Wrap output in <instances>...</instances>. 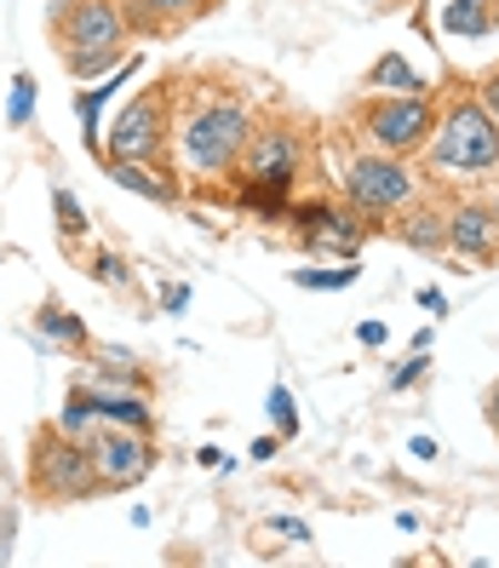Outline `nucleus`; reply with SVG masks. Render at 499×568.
<instances>
[{
	"mask_svg": "<svg viewBox=\"0 0 499 568\" xmlns=\"http://www.w3.org/2000/svg\"><path fill=\"white\" fill-rule=\"evenodd\" d=\"M92 465H98V488L104 494H126L155 471V443L150 430H126V425H98L92 430Z\"/></svg>",
	"mask_w": 499,
	"mask_h": 568,
	"instance_id": "nucleus-8",
	"label": "nucleus"
},
{
	"mask_svg": "<svg viewBox=\"0 0 499 568\" xmlns=\"http://www.w3.org/2000/svg\"><path fill=\"white\" fill-rule=\"evenodd\" d=\"M104 173H110L121 190L155 202V207H179V202H184V184H179L173 173H161L155 161H104Z\"/></svg>",
	"mask_w": 499,
	"mask_h": 568,
	"instance_id": "nucleus-13",
	"label": "nucleus"
},
{
	"mask_svg": "<svg viewBox=\"0 0 499 568\" xmlns=\"http://www.w3.org/2000/svg\"><path fill=\"white\" fill-rule=\"evenodd\" d=\"M361 242H368V224H356V213H327L322 219V230L310 236V247L322 253H345V258H356L361 253Z\"/></svg>",
	"mask_w": 499,
	"mask_h": 568,
	"instance_id": "nucleus-18",
	"label": "nucleus"
},
{
	"mask_svg": "<svg viewBox=\"0 0 499 568\" xmlns=\"http://www.w3.org/2000/svg\"><path fill=\"white\" fill-rule=\"evenodd\" d=\"M35 115V75H12V104H7V121L12 126H29Z\"/></svg>",
	"mask_w": 499,
	"mask_h": 568,
	"instance_id": "nucleus-22",
	"label": "nucleus"
},
{
	"mask_svg": "<svg viewBox=\"0 0 499 568\" xmlns=\"http://www.w3.org/2000/svg\"><path fill=\"white\" fill-rule=\"evenodd\" d=\"M361 87H368V92H396V98H425L430 92V81L414 70V63L403 58V52H379L374 63H368V75H361Z\"/></svg>",
	"mask_w": 499,
	"mask_h": 568,
	"instance_id": "nucleus-15",
	"label": "nucleus"
},
{
	"mask_svg": "<svg viewBox=\"0 0 499 568\" xmlns=\"http://www.w3.org/2000/svg\"><path fill=\"white\" fill-rule=\"evenodd\" d=\"M173 87L179 75H161L155 87H144L132 104H121V115L110 121L104 139V161H161L166 155V132H173Z\"/></svg>",
	"mask_w": 499,
	"mask_h": 568,
	"instance_id": "nucleus-5",
	"label": "nucleus"
},
{
	"mask_svg": "<svg viewBox=\"0 0 499 568\" xmlns=\"http://www.w3.org/2000/svg\"><path fill=\"white\" fill-rule=\"evenodd\" d=\"M356 333H361V345H385V327L379 322H361Z\"/></svg>",
	"mask_w": 499,
	"mask_h": 568,
	"instance_id": "nucleus-30",
	"label": "nucleus"
},
{
	"mask_svg": "<svg viewBox=\"0 0 499 568\" xmlns=\"http://www.w3.org/2000/svg\"><path fill=\"white\" fill-rule=\"evenodd\" d=\"M218 0H121V18L132 36H161V29H184L195 18H207Z\"/></svg>",
	"mask_w": 499,
	"mask_h": 568,
	"instance_id": "nucleus-12",
	"label": "nucleus"
},
{
	"mask_svg": "<svg viewBox=\"0 0 499 568\" xmlns=\"http://www.w3.org/2000/svg\"><path fill=\"white\" fill-rule=\"evenodd\" d=\"M35 333H41V339H52V345H63V351H92L86 322H81L70 305H58V298H41V311H35Z\"/></svg>",
	"mask_w": 499,
	"mask_h": 568,
	"instance_id": "nucleus-17",
	"label": "nucleus"
},
{
	"mask_svg": "<svg viewBox=\"0 0 499 568\" xmlns=\"http://www.w3.org/2000/svg\"><path fill=\"white\" fill-rule=\"evenodd\" d=\"M271 414H276V425H282V437H293V430H298V414H293L287 385H276V390H271Z\"/></svg>",
	"mask_w": 499,
	"mask_h": 568,
	"instance_id": "nucleus-24",
	"label": "nucleus"
},
{
	"mask_svg": "<svg viewBox=\"0 0 499 568\" xmlns=\"http://www.w3.org/2000/svg\"><path fill=\"white\" fill-rule=\"evenodd\" d=\"M350 282H356L350 264H339V271H293V287H327V293H339Z\"/></svg>",
	"mask_w": 499,
	"mask_h": 568,
	"instance_id": "nucleus-23",
	"label": "nucleus"
},
{
	"mask_svg": "<svg viewBox=\"0 0 499 568\" xmlns=\"http://www.w3.org/2000/svg\"><path fill=\"white\" fill-rule=\"evenodd\" d=\"M161 305H166V311H184V305H190V287L166 282V287H161Z\"/></svg>",
	"mask_w": 499,
	"mask_h": 568,
	"instance_id": "nucleus-27",
	"label": "nucleus"
},
{
	"mask_svg": "<svg viewBox=\"0 0 499 568\" xmlns=\"http://www.w3.org/2000/svg\"><path fill=\"white\" fill-rule=\"evenodd\" d=\"M29 483H35L52 506H81V499L104 494L98 488V465H92V443L70 437L58 425H41L29 443Z\"/></svg>",
	"mask_w": 499,
	"mask_h": 568,
	"instance_id": "nucleus-4",
	"label": "nucleus"
},
{
	"mask_svg": "<svg viewBox=\"0 0 499 568\" xmlns=\"http://www.w3.org/2000/svg\"><path fill=\"white\" fill-rule=\"evenodd\" d=\"M126 18L121 0H52V41L75 81H92L126 63Z\"/></svg>",
	"mask_w": 499,
	"mask_h": 568,
	"instance_id": "nucleus-1",
	"label": "nucleus"
},
{
	"mask_svg": "<svg viewBox=\"0 0 499 568\" xmlns=\"http://www.w3.org/2000/svg\"><path fill=\"white\" fill-rule=\"evenodd\" d=\"M419 305H425V311H437V316H442V311H448V298H442L437 287H425V293H419Z\"/></svg>",
	"mask_w": 499,
	"mask_h": 568,
	"instance_id": "nucleus-29",
	"label": "nucleus"
},
{
	"mask_svg": "<svg viewBox=\"0 0 499 568\" xmlns=\"http://www.w3.org/2000/svg\"><path fill=\"white\" fill-rule=\"evenodd\" d=\"M86 271H92V282H104V287H132V264L121 253H110V247L86 253Z\"/></svg>",
	"mask_w": 499,
	"mask_h": 568,
	"instance_id": "nucleus-21",
	"label": "nucleus"
},
{
	"mask_svg": "<svg viewBox=\"0 0 499 568\" xmlns=\"http://www.w3.org/2000/svg\"><path fill=\"white\" fill-rule=\"evenodd\" d=\"M414 459H437V443H430V437H414Z\"/></svg>",
	"mask_w": 499,
	"mask_h": 568,
	"instance_id": "nucleus-32",
	"label": "nucleus"
},
{
	"mask_svg": "<svg viewBox=\"0 0 499 568\" xmlns=\"http://www.w3.org/2000/svg\"><path fill=\"white\" fill-rule=\"evenodd\" d=\"M396 242L414 247V253H448V213L408 202V213L396 219Z\"/></svg>",
	"mask_w": 499,
	"mask_h": 568,
	"instance_id": "nucleus-16",
	"label": "nucleus"
},
{
	"mask_svg": "<svg viewBox=\"0 0 499 568\" xmlns=\"http://www.w3.org/2000/svg\"><path fill=\"white\" fill-rule=\"evenodd\" d=\"M488 425H493V437H499V385L488 390Z\"/></svg>",
	"mask_w": 499,
	"mask_h": 568,
	"instance_id": "nucleus-33",
	"label": "nucleus"
},
{
	"mask_svg": "<svg viewBox=\"0 0 499 568\" xmlns=\"http://www.w3.org/2000/svg\"><path fill=\"white\" fill-rule=\"evenodd\" d=\"M442 29L454 41H488L499 29V0H442Z\"/></svg>",
	"mask_w": 499,
	"mask_h": 568,
	"instance_id": "nucleus-14",
	"label": "nucleus"
},
{
	"mask_svg": "<svg viewBox=\"0 0 499 568\" xmlns=\"http://www.w3.org/2000/svg\"><path fill=\"white\" fill-rule=\"evenodd\" d=\"M271 534H287V540H310V528H305V523H293V517H276Z\"/></svg>",
	"mask_w": 499,
	"mask_h": 568,
	"instance_id": "nucleus-28",
	"label": "nucleus"
},
{
	"mask_svg": "<svg viewBox=\"0 0 499 568\" xmlns=\"http://www.w3.org/2000/svg\"><path fill=\"white\" fill-rule=\"evenodd\" d=\"M253 139V115L236 104V98H207V104H190L184 121H179V144H184V161L195 173H236L242 166V150Z\"/></svg>",
	"mask_w": 499,
	"mask_h": 568,
	"instance_id": "nucleus-2",
	"label": "nucleus"
},
{
	"mask_svg": "<svg viewBox=\"0 0 499 568\" xmlns=\"http://www.w3.org/2000/svg\"><path fill=\"white\" fill-rule=\"evenodd\" d=\"M92 408H98V425H126V430H155V408H150V390L139 385H121V379H81Z\"/></svg>",
	"mask_w": 499,
	"mask_h": 568,
	"instance_id": "nucleus-10",
	"label": "nucleus"
},
{
	"mask_svg": "<svg viewBox=\"0 0 499 568\" xmlns=\"http://www.w3.org/2000/svg\"><path fill=\"white\" fill-rule=\"evenodd\" d=\"M477 98H482V110H488V115L499 121V70H493V75L482 81V92H477Z\"/></svg>",
	"mask_w": 499,
	"mask_h": 568,
	"instance_id": "nucleus-26",
	"label": "nucleus"
},
{
	"mask_svg": "<svg viewBox=\"0 0 499 568\" xmlns=\"http://www.w3.org/2000/svg\"><path fill=\"white\" fill-rule=\"evenodd\" d=\"M276 448H282V443H276V437H258V443H253V459H271V454H276Z\"/></svg>",
	"mask_w": 499,
	"mask_h": 568,
	"instance_id": "nucleus-31",
	"label": "nucleus"
},
{
	"mask_svg": "<svg viewBox=\"0 0 499 568\" xmlns=\"http://www.w3.org/2000/svg\"><path fill=\"white\" fill-rule=\"evenodd\" d=\"M298 173V139L287 126H253V139L242 150L236 179H258V184H293Z\"/></svg>",
	"mask_w": 499,
	"mask_h": 568,
	"instance_id": "nucleus-9",
	"label": "nucleus"
},
{
	"mask_svg": "<svg viewBox=\"0 0 499 568\" xmlns=\"http://www.w3.org/2000/svg\"><path fill=\"white\" fill-rule=\"evenodd\" d=\"M448 247L471 264H493L499 258V219L488 202H459L448 213Z\"/></svg>",
	"mask_w": 499,
	"mask_h": 568,
	"instance_id": "nucleus-11",
	"label": "nucleus"
},
{
	"mask_svg": "<svg viewBox=\"0 0 499 568\" xmlns=\"http://www.w3.org/2000/svg\"><path fill=\"white\" fill-rule=\"evenodd\" d=\"M419 379H425V351H419L408 367H396V374H390V385H396V390H408V385H419Z\"/></svg>",
	"mask_w": 499,
	"mask_h": 568,
	"instance_id": "nucleus-25",
	"label": "nucleus"
},
{
	"mask_svg": "<svg viewBox=\"0 0 499 568\" xmlns=\"http://www.w3.org/2000/svg\"><path fill=\"white\" fill-rule=\"evenodd\" d=\"M52 219H58V236H63V247H75V242L86 236V207L75 202L70 190H52Z\"/></svg>",
	"mask_w": 499,
	"mask_h": 568,
	"instance_id": "nucleus-20",
	"label": "nucleus"
},
{
	"mask_svg": "<svg viewBox=\"0 0 499 568\" xmlns=\"http://www.w3.org/2000/svg\"><path fill=\"white\" fill-rule=\"evenodd\" d=\"M425 161L430 173H493L499 166V121L482 110V98H465V104H454L437 132H430L425 144Z\"/></svg>",
	"mask_w": 499,
	"mask_h": 568,
	"instance_id": "nucleus-3",
	"label": "nucleus"
},
{
	"mask_svg": "<svg viewBox=\"0 0 499 568\" xmlns=\"http://www.w3.org/2000/svg\"><path fill=\"white\" fill-rule=\"evenodd\" d=\"M52 425H58V430H70V437H92V430H98V408H92V396H86L81 379L70 385V396H63V414H58Z\"/></svg>",
	"mask_w": 499,
	"mask_h": 568,
	"instance_id": "nucleus-19",
	"label": "nucleus"
},
{
	"mask_svg": "<svg viewBox=\"0 0 499 568\" xmlns=\"http://www.w3.org/2000/svg\"><path fill=\"white\" fill-rule=\"evenodd\" d=\"M345 195H350L356 213H396V207H408L419 195V179H414L408 155L368 150V155H356L345 166Z\"/></svg>",
	"mask_w": 499,
	"mask_h": 568,
	"instance_id": "nucleus-7",
	"label": "nucleus"
},
{
	"mask_svg": "<svg viewBox=\"0 0 499 568\" xmlns=\"http://www.w3.org/2000/svg\"><path fill=\"white\" fill-rule=\"evenodd\" d=\"M488 207H493V219H499V190H493V202H488Z\"/></svg>",
	"mask_w": 499,
	"mask_h": 568,
	"instance_id": "nucleus-34",
	"label": "nucleus"
},
{
	"mask_svg": "<svg viewBox=\"0 0 499 568\" xmlns=\"http://www.w3.org/2000/svg\"><path fill=\"white\" fill-rule=\"evenodd\" d=\"M361 132H368V144L385 150V155H425L430 132H437V110H430V98H396V92H368L356 110Z\"/></svg>",
	"mask_w": 499,
	"mask_h": 568,
	"instance_id": "nucleus-6",
	"label": "nucleus"
}]
</instances>
